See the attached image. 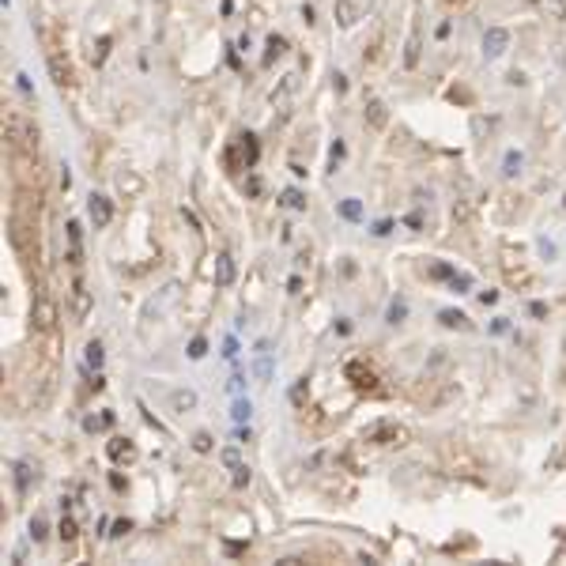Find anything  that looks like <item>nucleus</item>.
<instances>
[{"label":"nucleus","mask_w":566,"mask_h":566,"mask_svg":"<svg viewBox=\"0 0 566 566\" xmlns=\"http://www.w3.org/2000/svg\"><path fill=\"white\" fill-rule=\"evenodd\" d=\"M27 484H31V465H20V491H27Z\"/></svg>","instance_id":"35"},{"label":"nucleus","mask_w":566,"mask_h":566,"mask_svg":"<svg viewBox=\"0 0 566 566\" xmlns=\"http://www.w3.org/2000/svg\"><path fill=\"white\" fill-rule=\"evenodd\" d=\"M204 351H208V340H204V336H197V340L189 344V359H204Z\"/></svg>","instance_id":"27"},{"label":"nucleus","mask_w":566,"mask_h":566,"mask_svg":"<svg viewBox=\"0 0 566 566\" xmlns=\"http://www.w3.org/2000/svg\"><path fill=\"white\" fill-rule=\"evenodd\" d=\"M249 544H227V555H246Z\"/></svg>","instance_id":"37"},{"label":"nucleus","mask_w":566,"mask_h":566,"mask_svg":"<svg viewBox=\"0 0 566 566\" xmlns=\"http://www.w3.org/2000/svg\"><path fill=\"white\" fill-rule=\"evenodd\" d=\"M57 321H61V310L53 302V295L38 287V295H34V329L50 336V332H57Z\"/></svg>","instance_id":"5"},{"label":"nucleus","mask_w":566,"mask_h":566,"mask_svg":"<svg viewBox=\"0 0 566 566\" xmlns=\"http://www.w3.org/2000/svg\"><path fill=\"white\" fill-rule=\"evenodd\" d=\"M38 125L31 121L20 110H8L4 114V140H8V151H34L38 155Z\"/></svg>","instance_id":"2"},{"label":"nucleus","mask_w":566,"mask_h":566,"mask_svg":"<svg viewBox=\"0 0 566 566\" xmlns=\"http://www.w3.org/2000/svg\"><path fill=\"white\" fill-rule=\"evenodd\" d=\"M431 276H434V280H453L457 272H453L449 265H434V268H431Z\"/></svg>","instance_id":"29"},{"label":"nucleus","mask_w":566,"mask_h":566,"mask_svg":"<svg viewBox=\"0 0 566 566\" xmlns=\"http://www.w3.org/2000/svg\"><path fill=\"white\" fill-rule=\"evenodd\" d=\"M223 163H227L230 174H234V170H249V166L257 163V136H249V133L238 136V144L223 151Z\"/></svg>","instance_id":"4"},{"label":"nucleus","mask_w":566,"mask_h":566,"mask_svg":"<svg viewBox=\"0 0 566 566\" xmlns=\"http://www.w3.org/2000/svg\"><path fill=\"white\" fill-rule=\"evenodd\" d=\"M442 325L445 329H472V321L461 310H442Z\"/></svg>","instance_id":"17"},{"label":"nucleus","mask_w":566,"mask_h":566,"mask_svg":"<svg viewBox=\"0 0 566 566\" xmlns=\"http://www.w3.org/2000/svg\"><path fill=\"white\" fill-rule=\"evenodd\" d=\"M506 45H509V34L502 31V27H491V31L484 34V53H487V57H498Z\"/></svg>","instance_id":"13"},{"label":"nucleus","mask_w":566,"mask_h":566,"mask_svg":"<svg viewBox=\"0 0 566 566\" xmlns=\"http://www.w3.org/2000/svg\"><path fill=\"white\" fill-rule=\"evenodd\" d=\"M76 536H80V525L76 521H72V517H64V521H61V540H76Z\"/></svg>","instance_id":"26"},{"label":"nucleus","mask_w":566,"mask_h":566,"mask_svg":"<svg viewBox=\"0 0 566 566\" xmlns=\"http://www.w3.org/2000/svg\"><path fill=\"white\" fill-rule=\"evenodd\" d=\"M117 189L128 193V197H136V193L144 189V178H140V174H133V170H125L121 178H117Z\"/></svg>","instance_id":"16"},{"label":"nucleus","mask_w":566,"mask_h":566,"mask_svg":"<svg viewBox=\"0 0 566 566\" xmlns=\"http://www.w3.org/2000/svg\"><path fill=\"white\" fill-rule=\"evenodd\" d=\"M340 211H344L348 219H359V211H363V208H359V200H344V208H340Z\"/></svg>","instance_id":"31"},{"label":"nucleus","mask_w":566,"mask_h":566,"mask_svg":"<svg viewBox=\"0 0 566 566\" xmlns=\"http://www.w3.org/2000/svg\"><path fill=\"white\" fill-rule=\"evenodd\" d=\"M246 484H249V468L238 465V468H234V487H246Z\"/></svg>","instance_id":"32"},{"label":"nucleus","mask_w":566,"mask_h":566,"mask_svg":"<svg viewBox=\"0 0 566 566\" xmlns=\"http://www.w3.org/2000/svg\"><path fill=\"white\" fill-rule=\"evenodd\" d=\"M87 211H91V223H95L98 230L114 223V204H110V197H91Z\"/></svg>","instance_id":"9"},{"label":"nucleus","mask_w":566,"mask_h":566,"mask_svg":"<svg viewBox=\"0 0 566 566\" xmlns=\"http://www.w3.org/2000/svg\"><path fill=\"white\" fill-rule=\"evenodd\" d=\"M125 533H133V521H117L114 525V536H125Z\"/></svg>","instance_id":"36"},{"label":"nucleus","mask_w":566,"mask_h":566,"mask_svg":"<svg viewBox=\"0 0 566 566\" xmlns=\"http://www.w3.org/2000/svg\"><path fill=\"white\" fill-rule=\"evenodd\" d=\"M280 204H287V208H299V211H302V208H306V197H302L299 189H287Z\"/></svg>","instance_id":"25"},{"label":"nucleus","mask_w":566,"mask_h":566,"mask_svg":"<svg viewBox=\"0 0 566 566\" xmlns=\"http://www.w3.org/2000/svg\"><path fill=\"white\" fill-rule=\"evenodd\" d=\"M68 249H83V227L76 219H68Z\"/></svg>","instance_id":"22"},{"label":"nucleus","mask_w":566,"mask_h":566,"mask_svg":"<svg viewBox=\"0 0 566 566\" xmlns=\"http://www.w3.org/2000/svg\"><path fill=\"white\" fill-rule=\"evenodd\" d=\"M223 465H227V468H238V465H242V457H238L234 445H230V449H223Z\"/></svg>","instance_id":"28"},{"label":"nucleus","mask_w":566,"mask_h":566,"mask_svg":"<svg viewBox=\"0 0 566 566\" xmlns=\"http://www.w3.org/2000/svg\"><path fill=\"white\" fill-rule=\"evenodd\" d=\"M401 318H404V302H393V306H389V321H393V325H396V321H401Z\"/></svg>","instance_id":"33"},{"label":"nucleus","mask_w":566,"mask_h":566,"mask_svg":"<svg viewBox=\"0 0 566 566\" xmlns=\"http://www.w3.org/2000/svg\"><path fill=\"white\" fill-rule=\"evenodd\" d=\"M72 313H76V321H83L91 313V291H87V283H83L80 272L72 276Z\"/></svg>","instance_id":"8"},{"label":"nucleus","mask_w":566,"mask_h":566,"mask_svg":"<svg viewBox=\"0 0 566 566\" xmlns=\"http://www.w3.org/2000/svg\"><path fill=\"white\" fill-rule=\"evenodd\" d=\"M216 261H219V272H216V283H219V287H230V283H234V261H230V257H227V253H219V257H216Z\"/></svg>","instance_id":"15"},{"label":"nucleus","mask_w":566,"mask_h":566,"mask_svg":"<svg viewBox=\"0 0 566 566\" xmlns=\"http://www.w3.org/2000/svg\"><path fill=\"white\" fill-rule=\"evenodd\" d=\"M336 20L344 23V27H351V23L359 20V8L351 4V0H336Z\"/></svg>","instance_id":"18"},{"label":"nucleus","mask_w":566,"mask_h":566,"mask_svg":"<svg viewBox=\"0 0 566 566\" xmlns=\"http://www.w3.org/2000/svg\"><path fill=\"white\" fill-rule=\"evenodd\" d=\"M363 117H366V125L374 128V133H385V125H389V106H385L382 98H370Z\"/></svg>","instance_id":"10"},{"label":"nucleus","mask_w":566,"mask_h":566,"mask_svg":"<svg viewBox=\"0 0 566 566\" xmlns=\"http://www.w3.org/2000/svg\"><path fill=\"white\" fill-rule=\"evenodd\" d=\"M283 53H287V38H283V34H272V38H268V61L283 57Z\"/></svg>","instance_id":"21"},{"label":"nucleus","mask_w":566,"mask_h":566,"mask_svg":"<svg viewBox=\"0 0 566 566\" xmlns=\"http://www.w3.org/2000/svg\"><path fill=\"white\" fill-rule=\"evenodd\" d=\"M344 378L351 382V389H355V393H366V396H378V393H382V385H378V374L363 363V359H351V363L344 366Z\"/></svg>","instance_id":"6"},{"label":"nucleus","mask_w":566,"mask_h":566,"mask_svg":"<svg viewBox=\"0 0 566 566\" xmlns=\"http://www.w3.org/2000/svg\"><path fill=\"white\" fill-rule=\"evenodd\" d=\"M295 91H299V76L291 72V76H283V83L272 91V106H276V110H283V114H287V102L295 98Z\"/></svg>","instance_id":"12"},{"label":"nucleus","mask_w":566,"mask_h":566,"mask_svg":"<svg viewBox=\"0 0 566 566\" xmlns=\"http://www.w3.org/2000/svg\"><path fill=\"white\" fill-rule=\"evenodd\" d=\"M404 64H408V68H415V64H419V31H415V34H412V42H408Z\"/></svg>","instance_id":"20"},{"label":"nucleus","mask_w":566,"mask_h":566,"mask_svg":"<svg viewBox=\"0 0 566 566\" xmlns=\"http://www.w3.org/2000/svg\"><path fill=\"white\" fill-rule=\"evenodd\" d=\"M83 359H87V366H102V359H106V355H102V344H98V340H91V344L87 348H83Z\"/></svg>","instance_id":"19"},{"label":"nucleus","mask_w":566,"mask_h":566,"mask_svg":"<svg viewBox=\"0 0 566 566\" xmlns=\"http://www.w3.org/2000/svg\"><path fill=\"white\" fill-rule=\"evenodd\" d=\"M170 408H174V412H193V408H197V393H193V389H174V393H170Z\"/></svg>","instance_id":"14"},{"label":"nucleus","mask_w":566,"mask_h":566,"mask_svg":"<svg viewBox=\"0 0 566 566\" xmlns=\"http://www.w3.org/2000/svg\"><path fill=\"white\" fill-rule=\"evenodd\" d=\"M234 419H249V401H238L234 404Z\"/></svg>","instance_id":"34"},{"label":"nucleus","mask_w":566,"mask_h":566,"mask_svg":"<svg viewBox=\"0 0 566 566\" xmlns=\"http://www.w3.org/2000/svg\"><path fill=\"white\" fill-rule=\"evenodd\" d=\"M363 442L382 445V449H401V445L412 442V434H408V426H401L396 419H374V423L363 426Z\"/></svg>","instance_id":"3"},{"label":"nucleus","mask_w":566,"mask_h":566,"mask_svg":"<svg viewBox=\"0 0 566 566\" xmlns=\"http://www.w3.org/2000/svg\"><path fill=\"white\" fill-rule=\"evenodd\" d=\"M8 242H12V253H15V261L23 265L27 276L38 272V265H42V230H38V219L12 211V216H8Z\"/></svg>","instance_id":"1"},{"label":"nucleus","mask_w":566,"mask_h":566,"mask_svg":"<svg viewBox=\"0 0 566 566\" xmlns=\"http://www.w3.org/2000/svg\"><path fill=\"white\" fill-rule=\"evenodd\" d=\"M547 15L555 23H566V0H547Z\"/></svg>","instance_id":"24"},{"label":"nucleus","mask_w":566,"mask_h":566,"mask_svg":"<svg viewBox=\"0 0 566 566\" xmlns=\"http://www.w3.org/2000/svg\"><path fill=\"white\" fill-rule=\"evenodd\" d=\"M45 64H50V76H53L57 87H76V72H72L68 57H64V45H61V50L45 53Z\"/></svg>","instance_id":"7"},{"label":"nucleus","mask_w":566,"mask_h":566,"mask_svg":"<svg viewBox=\"0 0 566 566\" xmlns=\"http://www.w3.org/2000/svg\"><path fill=\"white\" fill-rule=\"evenodd\" d=\"M193 449H197V453H211V449H216V442H211V434H208V431L193 434Z\"/></svg>","instance_id":"23"},{"label":"nucleus","mask_w":566,"mask_h":566,"mask_svg":"<svg viewBox=\"0 0 566 566\" xmlns=\"http://www.w3.org/2000/svg\"><path fill=\"white\" fill-rule=\"evenodd\" d=\"M106 453L117 461V465H133V461L140 457V449H136V445L128 442V438H114V442L106 445Z\"/></svg>","instance_id":"11"},{"label":"nucleus","mask_w":566,"mask_h":566,"mask_svg":"<svg viewBox=\"0 0 566 566\" xmlns=\"http://www.w3.org/2000/svg\"><path fill=\"white\" fill-rule=\"evenodd\" d=\"M31 536H34V540H45V521H42V517H34V521H31Z\"/></svg>","instance_id":"30"}]
</instances>
